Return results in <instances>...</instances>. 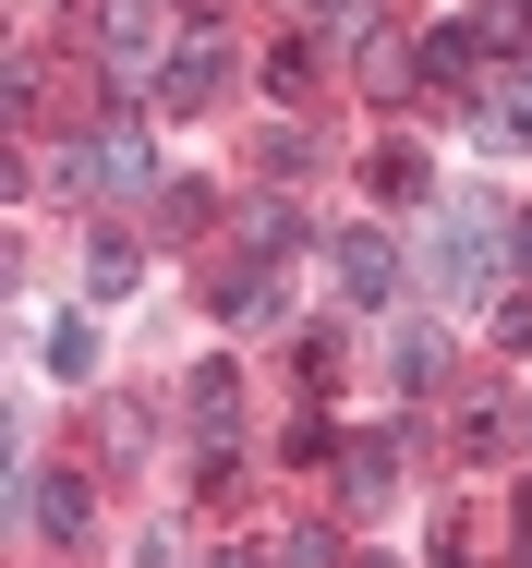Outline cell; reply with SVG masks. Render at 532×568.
<instances>
[{"mask_svg":"<svg viewBox=\"0 0 532 568\" xmlns=\"http://www.w3.org/2000/svg\"><path fill=\"white\" fill-rule=\"evenodd\" d=\"M351 568H400V557H351Z\"/></svg>","mask_w":532,"mask_h":568,"instance_id":"19","label":"cell"},{"mask_svg":"<svg viewBox=\"0 0 532 568\" xmlns=\"http://www.w3.org/2000/svg\"><path fill=\"white\" fill-rule=\"evenodd\" d=\"M242 242H254V254H291V242H303V219H291L279 194H254V206H242Z\"/></svg>","mask_w":532,"mask_h":568,"instance_id":"12","label":"cell"},{"mask_svg":"<svg viewBox=\"0 0 532 568\" xmlns=\"http://www.w3.org/2000/svg\"><path fill=\"white\" fill-rule=\"evenodd\" d=\"M375 194H388V206H412V194H435L424 145H375Z\"/></svg>","mask_w":532,"mask_h":568,"instance_id":"11","label":"cell"},{"mask_svg":"<svg viewBox=\"0 0 532 568\" xmlns=\"http://www.w3.org/2000/svg\"><path fill=\"white\" fill-rule=\"evenodd\" d=\"M521 266H532V219H521Z\"/></svg>","mask_w":532,"mask_h":568,"instance_id":"20","label":"cell"},{"mask_svg":"<svg viewBox=\"0 0 532 568\" xmlns=\"http://www.w3.org/2000/svg\"><path fill=\"white\" fill-rule=\"evenodd\" d=\"M207 98H230V49H218V37H194V49H182V61L158 73V98H145V110H170V121H207Z\"/></svg>","mask_w":532,"mask_h":568,"instance_id":"2","label":"cell"},{"mask_svg":"<svg viewBox=\"0 0 532 568\" xmlns=\"http://www.w3.org/2000/svg\"><path fill=\"white\" fill-rule=\"evenodd\" d=\"M521 448H532V399H521Z\"/></svg>","mask_w":532,"mask_h":568,"instance_id":"18","label":"cell"},{"mask_svg":"<svg viewBox=\"0 0 532 568\" xmlns=\"http://www.w3.org/2000/svg\"><path fill=\"white\" fill-rule=\"evenodd\" d=\"M388 375H400V399H412V387H435V375H448V339H435V327H400Z\"/></svg>","mask_w":532,"mask_h":568,"instance_id":"10","label":"cell"},{"mask_svg":"<svg viewBox=\"0 0 532 568\" xmlns=\"http://www.w3.org/2000/svg\"><path fill=\"white\" fill-rule=\"evenodd\" d=\"M86 182H98V194H158V170H145V145H133L121 121H98V145H86Z\"/></svg>","mask_w":532,"mask_h":568,"instance_id":"7","label":"cell"},{"mask_svg":"<svg viewBox=\"0 0 532 568\" xmlns=\"http://www.w3.org/2000/svg\"><path fill=\"white\" fill-rule=\"evenodd\" d=\"M339 496H351V508L400 496V436H339Z\"/></svg>","mask_w":532,"mask_h":568,"instance_id":"6","label":"cell"},{"mask_svg":"<svg viewBox=\"0 0 532 568\" xmlns=\"http://www.w3.org/2000/svg\"><path fill=\"white\" fill-rule=\"evenodd\" d=\"M267 557H279V568H339V532H327V520H291Z\"/></svg>","mask_w":532,"mask_h":568,"instance_id":"14","label":"cell"},{"mask_svg":"<svg viewBox=\"0 0 532 568\" xmlns=\"http://www.w3.org/2000/svg\"><path fill=\"white\" fill-rule=\"evenodd\" d=\"M496 206H448V230H435V278H448V303H496Z\"/></svg>","mask_w":532,"mask_h":568,"instance_id":"1","label":"cell"},{"mask_svg":"<svg viewBox=\"0 0 532 568\" xmlns=\"http://www.w3.org/2000/svg\"><path fill=\"white\" fill-rule=\"evenodd\" d=\"M49 375H98V327H86V315L49 327Z\"/></svg>","mask_w":532,"mask_h":568,"instance_id":"15","label":"cell"},{"mask_svg":"<svg viewBox=\"0 0 532 568\" xmlns=\"http://www.w3.org/2000/svg\"><path fill=\"white\" fill-rule=\"evenodd\" d=\"M207 303L230 315V327H267V315H279V278H267V266H218Z\"/></svg>","mask_w":532,"mask_h":568,"instance_id":"8","label":"cell"},{"mask_svg":"<svg viewBox=\"0 0 532 568\" xmlns=\"http://www.w3.org/2000/svg\"><path fill=\"white\" fill-rule=\"evenodd\" d=\"M472 133L532 158V73H509V61H496V73H484V98H472Z\"/></svg>","mask_w":532,"mask_h":568,"instance_id":"4","label":"cell"},{"mask_svg":"<svg viewBox=\"0 0 532 568\" xmlns=\"http://www.w3.org/2000/svg\"><path fill=\"white\" fill-rule=\"evenodd\" d=\"M182 424H194L207 448H230V424H242V375H230V363H194V375H182Z\"/></svg>","mask_w":532,"mask_h":568,"instance_id":"5","label":"cell"},{"mask_svg":"<svg viewBox=\"0 0 532 568\" xmlns=\"http://www.w3.org/2000/svg\"><path fill=\"white\" fill-rule=\"evenodd\" d=\"M207 219V182H158V230H194Z\"/></svg>","mask_w":532,"mask_h":568,"instance_id":"16","label":"cell"},{"mask_svg":"<svg viewBox=\"0 0 532 568\" xmlns=\"http://www.w3.org/2000/svg\"><path fill=\"white\" fill-rule=\"evenodd\" d=\"M37 520H49V532L73 545V532L98 520V496H86V471H37Z\"/></svg>","mask_w":532,"mask_h":568,"instance_id":"9","label":"cell"},{"mask_svg":"<svg viewBox=\"0 0 532 568\" xmlns=\"http://www.w3.org/2000/svg\"><path fill=\"white\" fill-rule=\"evenodd\" d=\"M521 545H532V484H521Z\"/></svg>","mask_w":532,"mask_h":568,"instance_id":"17","label":"cell"},{"mask_svg":"<svg viewBox=\"0 0 532 568\" xmlns=\"http://www.w3.org/2000/svg\"><path fill=\"white\" fill-rule=\"evenodd\" d=\"M327 266H339V291H351V303H400V242H388V230H339V242H327Z\"/></svg>","mask_w":532,"mask_h":568,"instance_id":"3","label":"cell"},{"mask_svg":"<svg viewBox=\"0 0 532 568\" xmlns=\"http://www.w3.org/2000/svg\"><path fill=\"white\" fill-rule=\"evenodd\" d=\"M133 266H145V254H133L121 230H98V254H86V278H98V303H121V291H133Z\"/></svg>","mask_w":532,"mask_h":568,"instance_id":"13","label":"cell"}]
</instances>
